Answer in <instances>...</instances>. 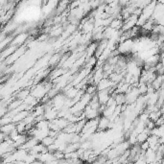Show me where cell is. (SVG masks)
Returning a JSON list of instances; mask_svg holds the SVG:
<instances>
[{
	"mask_svg": "<svg viewBox=\"0 0 164 164\" xmlns=\"http://www.w3.org/2000/svg\"><path fill=\"white\" fill-rule=\"evenodd\" d=\"M55 137H52V136H46V137H44L43 138L41 141H40V143L44 146V147H46V148H48L49 146H51V145H53L54 143H55Z\"/></svg>",
	"mask_w": 164,
	"mask_h": 164,
	"instance_id": "obj_1",
	"label": "cell"
}]
</instances>
